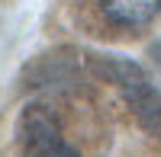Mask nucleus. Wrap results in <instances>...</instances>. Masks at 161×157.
Wrapping results in <instances>:
<instances>
[{
	"label": "nucleus",
	"instance_id": "nucleus-1",
	"mask_svg": "<svg viewBox=\"0 0 161 157\" xmlns=\"http://www.w3.org/2000/svg\"><path fill=\"white\" fill-rule=\"evenodd\" d=\"M19 157H90L87 148L74 141L64 112L52 103H29L16 122Z\"/></svg>",
	"mask_w": 161,
	"mask_h": 157
},
{
	"label": "nucleus",
	"instance_id": "nucleus-2",
	"mask_svg": "<svg viewBox=\"0 0 161 157\" xmlns=\"http://www.w3.org/2000/svg\"><path fill=\"white\" fill-rule=\"evenodd\" d=\"M90 64L103 80L116 84V90L123 93L129 112L136 115V122L145 132L161 135V90L148 77V71L142 64L123 58V55H93Z\"/></svg>",
	"mask_w": 161,
	"mask_h": 157
},
{
	"label": "nucleus",
	"instance_id": "nucleus-3",
	"mask_svg": "<svg viewBox=\"0 0 161 157\" xmlns=\"http://www.w3.org/2000/svg\"><path fill=\"white\" fill-rule=\"evenodd\" d=\"M97 7L119 29H142L161 16V0H97Z\"/></svg>",
	"mask_w": 161,
	"mask_h": 157
},
{
	"label": "nucleus",
	"instance_id": "nucleus-4",
	"mask_svg": "<svg viewBox=\"0 0 161 157\" xmlns=\"http://www.w3.org/2000/svg\"><path fill=\"white\" fill-rule=\"evenodd\" d=\"M152 58H155V64H158V71H161V42H155V45H152Z\"/></svg>",
	"mask_w": 161,
	"mask_h": 157
}]
</instances>
